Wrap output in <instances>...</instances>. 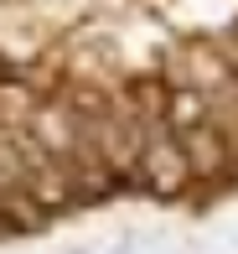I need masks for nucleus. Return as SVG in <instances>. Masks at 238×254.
Listing matches in <instances>:
<instances>
[{
	"instance_id": "f257e3e1",
	"label": "nucleus",
	"mask_w": 238,
	"mask_h": 254,
	"mask_svg": "<svg viewBox=\"0 0 238 254\" xmlns=\"http://www.w3.org/2000/svg\"><path fill=\"white\" fill-rule=\"evenodd\" d=\"M140 171H145V182H150V192L171 197V192H181V187H187L191 161H187V151H181V140H176V135H166V140H150V145H145Z\"/></svg>"
},
{
	"instance_id": "f03ea898",
	"label": "nucleus",
	"mask_w": 238,
	"mask_h": 254,
	"mask_svg": "<svg viewBox=\"0 0 238 254\" xmlns=\"http://www.w3.org/2000/svg\"><path fill=\"white\" fill-rule=\"evenodd\" d=\"M212 114H207V99L197 94L191 83H176L171 94H166V125H171V135L181 140V135H191V130H202Z\"/></svg>"
},
{
	"instance_id": "7ed1b4c3",
	"label": "nucleus",
	"mask_w": 238,
	"mask_h": 254,
	"mask_svg": "<svg viewBox=\"0 0 238 254\" xmlns=\"http://www.w3.org/2000/svg\"><path fill=\"white\" fill-rule=\"evenodd\" d=\"M181 151H187V161H191V177H212V171L228 161V140H223L218 125H202V130L181 135Z\"/></svg>"
}]
</instances>
